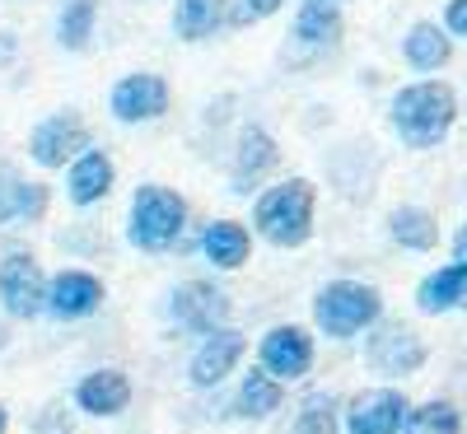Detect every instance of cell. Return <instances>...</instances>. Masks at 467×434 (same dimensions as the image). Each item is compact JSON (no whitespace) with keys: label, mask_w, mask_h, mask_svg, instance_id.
I'll return each mask as SVG.
<instances>
[{"label":"cell","mask_w":467,"mask_h":434,"mask_svg":"<svg viewBox=\"0 0 467 434\" xmlns=\"http://www.w3.org/2000/svg\"><path fill=\"white\" fill-rule=\"evenodd\" d=\"M388 117H393V131L402 136V145L411 150H435L453 117H458V98L449 85L440 80H420V85H407L393 94V108H388Z\"/></svg>","instance_id":"1"},{"label":"cell","mask_w":467,"mask_h":434,"mask_svg":"<svg viewBox=\"0 0 467 434\" xmlns=\"http://www.w3.org/2000/svg\"><path fill=\"white\" fill-rule=\"evenodd\" d=\"M314 202H318V191H314L308 178L276 182V187H266L257 196L253 224L271 248H304L308 239H314Z\"/></svg>","instance_id":"2"},{"label":"cell","mask_w":467,"mask_h":434,"mask_svg":"<svg viewBox=\"0 0 467 434\" xmlns=\"http://www.w3.org/2000/svg\"><path fill=\"white\" fill-rule=\"evenodd\" d=\"M187 229V202L164 187V182H145L131 196V215H127V239L140 253H169Z\"/></svg>","instance_id":"3"},{"label":"cell","mask_w":467,"mask_h":434,"mask_svg":"<svg viewBox=\"0 0 467 434\" xmlns=\"http://www.w3.org/2000/svg\"><path fill=\"white\" fill-rule=\"evenodd\" d=\"M314 323L318 332L346 341V336H360L374 323H383V294L365 281H327L314 294Z\"/></svg>","instance_id":"4"},{"label":"cell","mask_w":467,"mask_h":434,"mask_svg":"<svg viewBox=\"0 0 467 434\" xmlns=\"http://www.w3.org/2000/svg\"><path fill=\"white\" fill-rule=\"evenodd\" d=\"M85 150H94V140L80 112H52L28 131V160L37 169H70Z\"/></svg>","instance_id":"5"},{"label":"cell","mask_w":467,"mask_h":434,"mask_svg":"<svg viewBox=\"0 0 467 434\" xmlns=\"http://www.w3.org/2000/svg\"><path fill=\"white\" fill-rule=\"evenodd\" d=\"M169 103H173V89H169L164 75H154V70H131V75H122V80L112 85V94H108L112 117H117V122H127V127H136V122H160V117L169 112Z\"/></svg>","instance_id":"6"},{"label":"cell","mask_w":467,"mask_h":434,"mask_svg":"<svg viewBox=\"0 0 467 434\" xmlns=\"http://www.w3.org/2000/svg\"><path fill=\"white\" fill-rule=\"evenodd\" d=\"M0 304L10 318H37L47 313V275L33 253H10L0 262Z\"/></svg>","instance_id":"7"},{"label":"cell","mask_w":467,"mask_h":434,"mask_svg":"<svg viewBox=\"0 0 467 434\" xmlns=\"http://www.w3.org/2000/svg\"><path fill=\"white\" fill-rule=\"evenodd\" d=\"M407 416H411V402L398 388H365L350 398L341 425L346 434H402Z\"/></svg>","instance_id":"8"},{"label":"cell","mask_w":467,"mask_h":434,"mask_svg":"<svg viewBox=\"0 0 467 434\" xmlns=\"http://www.w3.org/2000/svg\"><path fill=\"white\" fill-rule=\"evenodd\" d=\"M365 360L388 378H402L425 365V341L407 323H374L369 341H365Z\"/></svg>","instance_id":"9"},{"label":"cell","mask_w":467,"mask_h":434,"mask_svg":"<svg viewBox=\"0 0 467 434\" xmlns=\"http://www.w3.org/2000/svg\"><path fill=\"white\" fill-rule=\"evenodd\" d=\"M257 360H262V369L276 383L304 378L308 369H314V336H308L304 327H295V323H281V327H271L262 336Z\"/></svg>","instance_id":"10"},{"label":"cell","mask_w":467,"mask_h":434,"mask_svg":"<svg viewBox=\"0 0 467 434\" xmlns=\"http://www.w3.org/2000/svg\"><path fill=\"white\" fill-rule=\"evenodd\" d=\"M173 318L187 327V332H220L229 323V294L215 285V281H182L173 290Z\"/></svg>","instance_id":"11"},{"label":"cell","mask_w":467,"mask_h":434,"mask_svg":"<svg viewBox=\"0 0 467 434\" xmlns=\"http://www.w3.org/2000/svg\"><path fill=\"white\" fill-rule=\"evenodd\" d=\"M99 304H103V281L94 271L70 266V271H57L47 281V313L61 323L89 318V313H99Z\"/></svg>","instance_id":"12"},{"label":"cell","mask_w":467,"mask_h":434,"mask_svg":"<svg viewBox=\"0 0 467 434\" xmlns=\"http://www.w3.org/2000/svg\"><path fill=\"white\" fill-rule=\"evenodd\" d=\"M244 350H248V336L239 327H220V332L202 336L197 355H192V365H187V378L197 388H215V383H224L234 369H239Z\"/></svg>","instance_id":"13"},{"label":"cell","mask_w":467,"mask_h":434,"mask_svg":"<svg viewBox=\"0 0 467 434\" xmlns=\"http://www.w3.org/2000/svg\"><path fill=\"white\" fill-rule=\"evenodd\" d=\"M75 407L89 416H122L131 407V378L122 369H94L75 383Z\"/></svg>","instance_id":"14"},{"label":"cell","mask_w":467,"mask_h":434,"mask_svg":"<svg viewBox=\"0 0 467 434\" xmlns=\"http://www.w3.org/2000/svg\"><path fill=\"white\" fill-rule=\"evenodd\" d=\"M281 164V145L262 127H244L239 131V150H234V191H253L257 178H266Z\"/></svg>","instance_id":"15"},{"label":"cell","mask_w":467,"mask_h":434,"mask_svg":"<svg viewBox=\"0 0 467 434\" xmlns=\"http://www.w3.org/2000/svg\"><path fill=\"white\" fill-rule=\"evenodd\" d=\"M117 182V164L108 160V150H85L80 160L66 169V196L75 206H99Z\"/></svg>","instance_id":"16"},{"label":"cell","mask_w":467,"mask_h":434,"mask_svg":"<svg viewBox=\"0 0 467 434\" xmlns=\"http://www.w3.org/2000/svg\"><path fill=\"white\" fill-rule=\"evenodd\" d=\"M202 253L220 271H239L248 262V253H253V233L239 220H211L206 233H202Z\"/></svg>","instance_id":"17"},{"label":"cell","mask_w":467,"mask_h":434,"mask_svg":"<svg viewBox=\"0 0 467 434\" xmlns=\"http://www.w3.org/2000/svg\"><path fill=\"white\" fill-rule=\"evenodd\" d=\"M462 294H467V266L449 262L416 285V308L420 313H449V308H462Z\"/></svg>","instance_id":"18"},{"label":"cell","mask_w":467,"mask_h":434,"mask_svg":"<svg viewBox=\"0 0 467 434\" xmlns=\"http://www.w3.org/2000/svg\"><path fill=\"white\" fill-rule=\"evenodd\" d=\"M402 57H407L411 70H440V66H449L453 43H449V33H444L440 24L420 19V24H411V33L402 37Z\"/></svg>","instance_id":"19"},{"label":"cell","mask_w":467,"mask_h":434,"mask_svg":"<svg viewBox=\"0 0 467 434\" xmlns=\"http://www.w3.org/2000/svg\"><path fill=\"white\" fill-rule=\"evenodd\" d=\"M281 402H285V388L271 378L266 369H253V374H244V383H239L234 416H244V420H266L271 411H281Z\"/></svg>","instance_id":"20"},{"label":"cell","mask_w":467,"mask_h":434,"mask_svg":"<svg viewBox=\"0 0 467 434\" xmlns=\"http://www.w3.org/2000/svg\"><path fill=\"white\" fill-rule=\"evenodd\" d=\"M295 37L308 47H332L341 37V5H332V0H304L295 15Z\"/></svg>","instance_id":"21"},{"label":"cell","mask_w":467,"mask_h":434,"mask_svg":"<svg viewBox=\"0 0 467 434\" xmlns=\"http://www.w3.org/2000/svg\"><path fill=\"white\" fill-rule=\"evenodd\" d=\"M388 233H393V243L411 248V253H431L440 243V224L431 211L420 206H398L393 215H388Z\"/></svg>","instance_id":"22"},{"label":"cell","mask_w":467,"mask_h":434,"mask_svg":"<svg viewBox=\"0 0 467 434\" xmlns=\"http://www.w3.org/2000/svg\"><path fill=\"white\" fill-rule=\"evenodd\" d=\"M224 5L229 0H178L173 33L182 37V43H202V37H211L224 24Z\"/></svg>","instance_id":"23"},{"label":"cell","mask_w":467,"mask_h":434,"mask_svg":"<svg viewBox=\"0 0 467 434\" xmlns=\"http://www.w3.org/2000/svg\"><path fill=\"white\" fill-rule=\"evenodd\" d=\"M99 28V0H66L57 15V43L66 52H85Z\"/></svg>","instance_id":"24"},{"label":"cell","mask_w":467,"mask_h":434,"mask_svg":"<svg viewBox=\"0 0 467 434\" xmlns=\"http://www.w3.org/2000/svg\"><path fill=\"white\" fill-rule=\"evenodd\" d=\"M341 429V407L332 392H308L295 411V425L290 434H337Z\"/></svg>","instance_id":"25"},{"label":"cell","mask_w":467,"mask_h":434,"mask_svg":"<svg viewBox=\"0 0 467 434\" xmlns=\"http://www.w3.org/2000/svg\"><path fill=\"white\" fill-rule=\"evenodd\" d=\"M402 434H462V416H458V407H453V402L435 398V402L411 407V416H407Z\"/></svg>","instance_id":"26"},{"label":"cell","mask_w":467,"mask_h":434,"mask_svg":"<svg viewBox=\"0 0 467 434\" xmlns=\"http://www.w3.org/2000/svg\"><path fill=\"white\" fill-rule=\"evenodd\" d=\"M47 206H52L47 182H28V178H24V187H19V206H15V220H43V215H47Z\"/></svg>","instance_id":"27"},{"label":"cell","mask_w":467,"mask_h":434,"mask_svg":"<svg viewBox=\"0 0 467 434\" xmlns=\"http://www.w3.org/2000/svg\"><path fill=\"white\" fill-rule=\"evenodd\" d=\"M19 187H24V178H19V169L0 154V224H10L15 220V206H19Z\"/></svg>","instance_id":"28"},{"label":"cell","mask_w":467,"mask_h":434,"mask_svg":"<svg viewBox=\"0 0 467 434\" xmlns=\"http://www.w3.org/2000/svg\"><path fill=\"white\" fill-rule=\"evenodd\" d=\"M70 429H75V416H70L66 402H47L37 425H33V434H70Z\"/></svg>","instance_id":"29"},{"label":"cell","mask_w":467,"mask_h":434,"mask_svg":"<svg viewBox=\"0 0 467 434\" xmlns=\"http://www.w3.org/2000/svg\"><path fill=\"white\" fill-rule=\"evenodd\" d=\"M444 28L467 37V0H449V10H444Z\"/></svg>","instance_id":"30"},{"label":"cell","mask_w":467,"mask_h":434,"mask_svg":"<svg viewBox=\"0 0 467 434\" xmlns=\"http://www.w3.org/2000/svg\"><path fill=\"white\" fill-rule=\"evenodd\" d=\"M285 5V0H244V15L239 19H266V15H276Z\"/></svg>","instance_id":"31"},{"label":"cell","mask_w":467,"mask_h":434,"mask_svg":"<svg viewBox=\"0 0 467 434\" xmlns=\"http://www.w3.org/2000/svg\"><path fill=\"white\" fill-rule=\"evenodd\" d=\"M15 57H19V37L10 28H0V66H10Z\"/></svg>","instance_id":"32"},{"label":"cell","mask_w":467,"mask_h":434,"mask_svg":"<svg viewBox=\"0 0 467 434\" xmlns=\"http://www.w3.org/2000/svg\"><path fill=\"white\" fill-rule=\"evenodd\" d=\"M453 262H462V266H467V220H462V229L453 233Z\"/></svg>","instance_id":"33"},{"label":"cell","mask_w":467,"mask_h":434,"mask_svg":"<svg viewBox=\"0 0 467 434\" xmlns=\"http://www.w3.org/2000/svg\"><path fill=\"white\" fill-rule=\"evenodd\" d=\"M10 429V411H5V402H0V434Z\"/></svg>","instance_id":"34"},{"label":"cell","mask_w":467,"mask_h":434,"mask_svg":"<svg viewBox=\"0 0 467 434\" xmlns=\"http://www.w3.org/2000/svg\"><path fill=\"white\" fill-rule=\"evenodd\" d=\"M10 346V332H5V323H0V350H5Z\"/></svg>","instance_id":"35"},{"label":"cell","mask_w":467,"mask_h":434,"mask_svg":"<svg viewBox=\"0 0 467 434\" xmlns=\"http://www.w3.org/2000/svg\"><path fill=\"white\" fill-rule=\"evenodd\" d=\"M462 308H467V294H462Z\"/></svg>","instance_id":"36"},{"label":"cell","mask_w":467,"mask_h":434,"mask_svg":"<svg viewBox=\"0 0 467 434\" xmlns=\"http://www.w3.org/2000/svg\"><path fill=\"white\" fill-rule=\"evenodd\" d=\"M332 5H341V0H332Z\"/></svg>","instance_id":"37"}]
</instances>
